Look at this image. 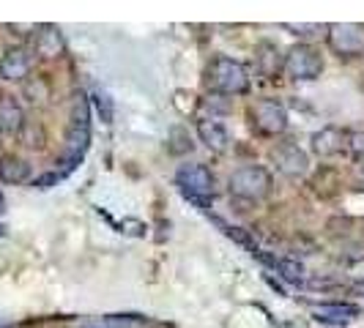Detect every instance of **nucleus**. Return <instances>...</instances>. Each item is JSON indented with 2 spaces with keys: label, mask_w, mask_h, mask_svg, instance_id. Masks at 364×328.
Segmentation results:
<instances>
[{
  "label": "nucleus",
  "mask_w": 364,
  "mask_h": 328,
  "mask_svg": "<svg viewBox=\"0 0 364 328\" xmlns=\"http://www.w3.org/2000/svg\"><path fill=\"white\" fill-rule=\"evenodd\" d=\"M205 88L217 96H244L250 91V72L241 60L219 55L205 66Z\"/></svg>",
  "instance_id": "obj_1"
},
{
  "label": "nucleus",
  "mask_w": 364,
  "mask_h": 328,
  "mask_svg": "<svg viewBox=\"0 0 364 328\" xmlns=\"http://www.w3.org/2000/svg\"><path fill=\"white\" fill-rule=\"evenodd\" d=\"M274 189V178L272 173L260 164H244L233 170V175L228 178V192L236 197V200H247V202H260L272 195Z\"/></svg>",
  "instance_id": "obj_2"
},
{
  "label": "nucleus",
  "mask_w": 364,
  "mask_h": 328,
  "mask_svg": "<svg viewBox=\"0 0 364 328\" xmlns=\"http://www.w3.org/2000/svg\"><path fill=\"white\" fill-rule=\"evenodd\" d=\"M176 186L183 192V197L205 208L214 197V173L205 164H181L176 173Z\"/></svg>",
  "instance_id": "obj_3"
},
{
  "label": "nucleus",
  "mask_w": 364,
  "mask_h": 328,
  "mask_svg": "<svg viewBox=\"0 0 364 328\" xmlns=\"http://www.w3.org/2000/svg\"><path fill=\"white\" fill-rule=\"evenodd\" d=\"M282 72L296 82H312L323 74V55L312 44H293L285 53V66Z\"/></svg>",
  "instance_id": "obj_4"
},
{
  "label": "nucleus",
  "mask_w": 364,
  "mask_h": 328,
  "mask_svg": "<svg viewBox=\"0 0 364 328\" xmlns=\"http://www.w3.org/2000/svg\"><path fill=\"white\" fill-rule=\"evenodd\" d=\"M250 124L263 137H277L288 129V109L277 99H260L250 107Z\"/></svg>",
  "instance_id": "obj_5"
},
{
  "label": "nucleus",
  "mask_w": 364,
  "mask_h": 328,
  "mask_svg": "<svg viewBox=\"0 0 364 328\" xmlns=\"http://www.w3.org/2000/svg\"><path fill=\"white\" fill-rule=\"evenodd\" d=\"M326 44L337 58H359L364 55V25H356V22L328 25Z\"/></svg>",
  "instance_id": "obj_6"
},
{
  "label": "nucleus",
  "mask_w": 364,
  "mask_h": 328,
  "mask_svg": "<svg viewBox=\"0 0 364 328\" xmlns=\"http://www.w3.org/2000/svg\"><path fill=\"white\" fill-rule=\"evenodd\" d=\"M272 162L277 173H282L285 178H301L310 170V156L296 146V143H279L272 148Z\"/></svg>",
  "instance_id": "obj_7"
},
{
  "label": "nucleus",
  "mask_w": 364,
  "mask_h": 328,
  "mask_svg": "<svg viewBox=\"0 0 364 328\" xmlns=\"http://www.w3.org/2000/svg\"><path fill=\"white\" fill-rule=\"evenodd\" d=\"M33 69V50L28 47H9L0 58V80L22 82Z\"/></svg>",
  "instance_id": "obj_8"
},
{
  "label": "nucleus",
  "mask_w": 364,
  "mask_h": 328,
  "mask_svg": "<svg viewBox=\"0 0 364 328\" xmlns=\"http://www.w3.org/2000/svg\"><path fill=\"white\" fill-rule=\"evenodd\" d=\"M33 55L44 60H58L66 55V38L60 33V28L55 25H38L36 36H33Z\"/></svg>",
  "instance_id": "obj_9"
},
{
  "label": "nucleus",
  "mask_w": 364,
  "mask_h": 328,
  "mask_svg": "<svg viewBox=\"0 0 364 328\" xmlns=\"http://www.w3.org/2000/svg\"><path fill=\"white\" fill-rule=\"evenodd\" d=\"M348 146V131L340 126H323L321 131H315L310 137V148L315 156L328 159V156H337L343 153V148Z\"/></svg>",
  "instance_id": "obj_10"
},
{
  "label": "nucleus",
  "mask_w": 364,
  "mask_h": 328,
  "mask_svg": "<svg viewBox=\"0 0 364 328\" xmlns=\"http://www.w3.org/2000/svg\"><path fill=\"white\" fill-rule=\"evenodd\" d=\"M198 137H200V143L208 151H214V153H225L228 146H230V134H228V129L219 124L217 118H203L198 121Z\"/></svg>",
  "instance_id": "obj_11"
},
{
  "label": "nucleus",
  "mask_w": 364,
  "mask_h": 328,
  "mask_svg": "<svg viewBox=\"0 0 364 328\" xmlns=\"http://www.w3.org/2000/svg\"><path fill=\"white\" fill-rule=\"evenodd\" d=\"M282 66H285V55H279L277 44H272V41H260L255 50L257 74L266 77V80H274L277 74L282 72Z\"/></svg>",
  "instance_id": "obj_12"
},
{
  "label": "nucleus",
  "mask_w": 364,
  "mask_h": 328,
  "mask_svg": "<svg viewBox=\"0 0 364 328\" xmlns=\"http://www.w3.org/2000/svg\"><path fill=\"white\" fill-rule=\"evenodd\" d=\"M312 315H315V320L328 323V326H348L359 315V307H353V304H318V307H312Z\"/></svg>",
  "instance_id": "obj_13"
},
{
  "label": "nucleus",
  "mask_w": 364,
  "mask_h": 328,
  "mask_svg": "<svg viewBox=\"0 0 364 328\" xmlns=\"http://www.w3.org/2000/svg\"><path fill=\"white\" fill-rule=\"evenodd\" d=\"M25 126V112L14 96H0V134H17Z\"/></svg>",
  "instance_id": "obj_14"
},
{
  "label": "nucleus",
  "mask_w": 364,
  "mask_h": 328,
  "mask_svg": "<svg viewBox=\"0 0 364 328\" xmlns=\"http://www.w3.org/2000/svg\"><path fill=\"white\" fill-rule=\"evenodd\" d=\"M31 178V164L19 156L0 159V181L3 183H25Z\"/></svg>",
  "instance_id": "obj_15"
},
{
  "label": "nucleus",
  "mask_w": 364,
  "mask_h": 328,
  "mask_svg": "<svg viewBox=\"0 0 364 328\" xmlns=\"http://www.w3.org/2000/svg\"><path fill=\"white\" fill-rule=\"evenodd\" d=\"M272 266L279 271V276H285L293 285H301L304 282V266L299 260H291V257H279V260H272Z\"/></svg>",
  "instance_id": "obj_16"
},
{
  "label": "nucleus",
  "mask_w": 364,
  "mask_h": 328,
  "mask_svg": "<svg viewBox=\"0 0 364 328\" xmlns=\"http://www.w3.org/2000/svg\"><path fill=\"white\" fill-rule=\"evenodd\" d=\"M348 153L356 164H364V131H348Z\"/></svg>",
  "instance_id": "obj_17"
},
{
  "label": "nucleus",
  "mask_w": 364,
  "mask_h": 328,
  "mask_svg": "<svg viewBox=\"0 0 364 328\" xmlns=\"http://www.w3.org/2000/svg\"><path fill=\"white\" fill-rule=\"evenodd\" d=\"M282 28H285V31H291L293 36L310 38V36H318V33H323L328 25H304V22H301V25H296V22H285Z\"/></svg>",
  "instance_id": "obj_18"
},
{
  "label": "nucleus",
  "mask_w": 364,
  "mask_h": 328,
  "mask_svg": "<svg viewBox=\"0 0 364 328\" xmlns=\"http://www.w3.org/2000/svg\"><path fill=\"white\" fill-rule=\"evenodd\" d=\"M353 293H359V295H364V279H359V282H353V288H350Z\"/></svg>",
  "instance_id": "obj_19"
},
{
  "label": "nucleus",
  "mask_w": 364,
  "mask_h": 328,
  "mask_svg": "<svg viewBox=\"0 0 364 328\" xmlns=\"http://www.w3.org/2000/svg\"><path fill=\"white\" fill-rule=\"evenodd\" d=\"M6 211V200H3V195H0V214Z\"/></svg>",
  "instance_id": "obj_20"
},
{
  "label": "nucleus",
  "mask_w": 364,
  "mask_h": 328,
  "mask_svg": "<svg viewBox=\"0 0 364 328\" xmlns=\"http://www.w3.org/2000/svg\"><path fill=\"white\" fill-rule=\"evenodd\" d=\"M6 236V227H3V224H0V238Z\"/></svg>",
  "instance_id": "obj_21"
},
{
  "label": "nucleus",
  "mask_w": 364,
  "mask_h": 328,
  "mask_svg": "<svg viewBox=\"0 0 364 328\" xmlns=\"http://www.w3.org/2000/svg\"><path fill=\"white\" fill-rule=\"evenodd\" d=\"M282 328H293V326H282Z\"/></svg>",
  "instance_id": "obj_22"
}]
</instances>
